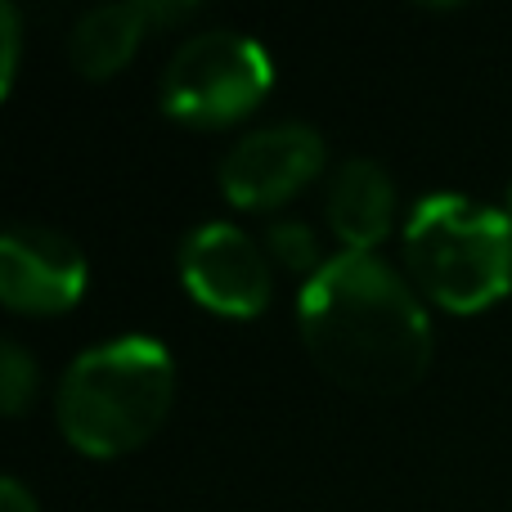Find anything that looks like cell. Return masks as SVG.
<instances>
[{"label":"cell","mask_w":512,"mask_h":512,"mask_svg":"<svg viewBox=\"0 0 512 512\" xmlns=\"http://www.w3.org/2000/svg\"><path fill=\"white\" fill-rule=\"evenodd\" d=\"M198 14V5L176 0H126V5H99L77 18L68 36V59L86 81H108L140 54L158 27H171L180 18Z\"/></svg>","instance_id":"8"},{"label":"cell","mask_w":512,"mask_h":512,"mask_svg":"<svg viewBox=\"0 0 512 512\" xmlns=\"http://www.w3.org/2000/svg\"><path fill=\"white\" fill-rule=\"evenodd\" d=\"M274 59L256 36L212 27L176 45L158 81V104L171 122L194 131H221L270 99Z\"/></svg>","instance_id":"4"},{"label":"cell","mask_w":512,"mask_h":512,"mask_svg":"<svg viewBox=\"0 0 512 512\" xmlns=\"http://www.w3.org/2000/svg\"><path fill=\"white\" fill-rule=\"evenodd\" d=\"M36 387H41L36 360L18 342H5L0 346V409H5L9 418L27 414L36 400Z\"/></svg>","instance_id":"11"},{"label":"cell","mask_w":512,"mask_h":512,"mask_svg":"<svg viewBox=\"0 0 512 512\" xmlns=\"http://www.w3.org/2000/svg\"><path fill=\"white\" fill-rule=\"evenodd\" d=\"M180 283L203 310L225 319H256L274 297L270 256L248 230L230 221H207L185 234L176 252Z\"/></svg>","instance_id":"6"},{"label":"cell","mask_w":512,"mask_h":512,"mask_svg":"<svg viewBox=\"0 0 512 512\" xmlns=\"http://www.w3.org/2000/svg\"><path fill=\"white\" fill-rule=\"evenodd\" d=\"M0 512H41V508H36V495L23 486V481L5 477L0 481Z\"/></svg>","instance_id":"13"},{"label":"cell","mask_w":512,"mask_h":512,"mask_svg":"<svg viewBox=\"0 0 512 512\" xmlns=\"http://www.w3.org/2000/svg\"><path fill=\"white\" fill-rule=\"evenodd\" d=\"M301 346L351 396H405L432 369L436 333L418 288L378 252H337L297 297Z\"/></svg>","instance_id":"1"},{"label":"cell","mask_w":512,"mask_h":512,"mask_svg":"<svg viewBox=\"0 0 512 512\" xmlns=\"http://www.w3.org/2000/svg\"><path fill=\"white\" fill-rule=\"evenodd\" d=\"M508 216H512V189H508Z\"/></svg>","instance_id":"14"},{"label":"cell","mask_w":512,"mask_h":512,"mask_svg":"<svg viewBox=\"0 0 512 512\" xmlns=\"http://www.w3.org/2000/svg\"><path fill=\"white\" fill-rule=\"evenodd\" d=\"M176 405V360L158 337L126 333L81 351L63 369L54 418L86 459H122L162 432Z\"/></svg>","instance_id":"2"},{"label":"cell","mask_w":512,"mask_h":512,"mask_svg":"<svg viewBox=\"0 0 512 512\" xmlns=\"http://www.w3.org/2000/svg\"><path fill=\"white\" fill-rule=\"evenodd\" d=\"M90 265L68 234L18 221L0 239V301L18 315H63L86 297Z\"/></svg>","instance_id":"7"},{"label":"cell","mask_w":512,"mask_h":512,"mask_svg":"<svg viewBox=\"0 0 512 512\" xmlns=\"http://www.w3.org/2000/svg\"><path fill=\"white\" fill-rule=\"evenodd\" d=\"M265 252H270L274 265H283V270H292V274H306V279H315V274L324 270L315 230H310L306 221H292V216L270 225V234H265Z\"/></svg>","instance_id":"10"},{"label":"cell","mask_w":512,"mask_h":512,"mask_svg":"<svg viewBox=\"0 0 512 512\" xmlns=\"http://www.w3.org/2000/svg\"><path fill=\"white\" fill-rule=\"evenodd\" d=\"M400 248L418 297L450 315H481L512 292V216L468 194L418 198Z\"/></svg>","instance_id":"3"},{"label":"cell","mask_w":512,"mask_h":512,"mask_svg":"<svg viewBox=\"0 0 512 512\" xmlns=\"http://www.w3.org/2000/svg\"><path fill=\"white\" fill-rule=\"evenodd\" d=\"M328 162V144L315 126L279 122L239 135L221 158V194L239 212H279L310 189Z\"/></svg>","instance_id":"5"},{"label":"cell","mask_w":512,"mask_h":512,"mask_svg":"<svg viewBox=\"0 0 512 512\" xmlns=\"http://www.w3.org/2000/svg\"><path fill=\"white\" fill-rule=\"evenodd\" d=\"M18 54H23V18L14 5H0V95L14 90Z\"/></svg>","instance_id":"12"},{"label":"cell","mask_w":512,"mask_h":512,"mask_svg":"<svg viewBox=\"0 0 512 512\" xmlns=\"http://www.w3.org/2000/svg\"><path fill=\"white\" fill-rule=\"evenodd\" d=\"M324 212L342 252H373L396 225V180L382 162L351 158L328 180Z\"/></svg>","instance_id":"9"}]
</instances>
